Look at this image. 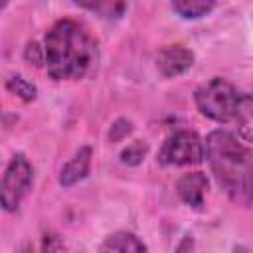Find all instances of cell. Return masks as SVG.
<instances>
[{"label": "cell", "mask_w": 253, "mask_h": 253, "mask_svg": "<svg viewBox=\"0 0 253 253\" xmlns=\"http://www.w3.org/2000/svg\"><path fill=\"white\" fill-rule=\"evenodd\" d=\"M206 158L227 198L239 206H253V150L217 128L206 138Z\"/></svg>", "instance_id": "1"}, {"label": "cell", "mask_w": 253, "mask_h": 253, "mask_svg": "<svg viewBox=\"0 0 253 253\" xmlns=\"http://www.w3.org/2000/svg\"><path fill=\"white\" fill-rule=\"evenodd\" d=\"M178 196L180 200L196 210L204 208V198H206V190H208V178L202 172H188L184 174L178 184H176Z\"/></svg>", "instance_id": "7"}, {"label": "cell", "mask_w": 253, "mask_h": 253, "mask_svg": "<svg viewBox=\"0 0 253 253\" xmlns=\"http://www.w3.org/2000/svg\"><path fill=\"white\" fill-rule=\"evenodd\" d=\"M89 166H91V148L89 146H81L73 158L61 168L59 174V184L63 188H71L77 182H81L87 174H89Z\"/></svg>", "instance_id": "8"}, {"label": "cell", "mask_w": 253, "mask_h": 253, "mask_svg": "<svg viewBox=\"0 0 253 253\" xmlns=\"http://www.w3.org/2000/svg\"><path fill=\"white\" fill-rule=\"evenodd\" d=\"M45 69L55 81H75L87 75L97 59L95 38L75 20H59L45 34Z\"/></svg>", "instance_id": "2"}, {"label": "cell", "mask_w": 253, "mask_h": 253, "mask_svg": "<svg viewBox=\"0 0 253 253\" xmlns=\"http://www.w3.org/2000/svg\"><path fill=\"white\" fill-rule=\"evenodd\" d=\"M24 59L34 65V67H40V65H45V51L43 47H40L36 42H30L24 49Z\"/></svg>", "instance_id": "15"}, {"label": "cell", "mask_w": 253, "mask_h": 253, "mask_svg": "<svg viewBox=\"0 0 253 253\" xmlns=\"http://www.w3.org/2000/svg\"><path fill=\"white\" fill-rule=\"evenodd\" d=\"M75 4H79L81 8L95 12L103 18H115L121 16L125 10V0H75Z\"/></svg>", "instance_id": "12"}, {"label": "cell", "mask_w": 253, "mask_h": 253, "mask_svg": "<svg viewBox=\"0 0 253 253\" xmlns=\"http://www.w3.org/2000/svg\"><path fill=\"white\" fill-rule=\"evenodd\" d=\"M34 178V170L30 160L24 154H14L10 164L6 166V172L2 176V192H0V202L6 211H16L26 194L30 192Z\"/></svg>", "instance_id": "5"}, {"label": "cell", "mask_w": 253, "mask_h": 253, "mask_svg": "<svg viewBox=\"0 0 253 253\" xmlns=\"http://www.w3.org/2000/svg\"><path fill=\"white\" fill-rule=\"evenodd\" d=\"M146 150H148L146 142H142V140H134V142H130L126 148H123V152H121V160H123L125 164H128V166H138V164L144 160Z\"/></svg>", "instance_id": "14"}, {"label": "cell", "mask_w": 253, "mask_h": 253, "mask_svg": "<svg viewBox=\"0 0 253 253\" xmlns=\"http://www.w3.org/2000/svg\"><path fill=\"white\" fill-rule=\"evenodd\" d=\"M233 121L237 123V130L241 138L247 142H253V93L239 95Z\"/></svg>", "instance_id": "9"}, {"label": "cell", "mask_w": 253, "mask_h": 253, "mask_svg": "<svg viewBox=\"0 0 253 253\" xmlns=\"http://www.w3.org/2000/svg\"><path fill=\"white\" fill-rule=\"evenodd\" d=\"M194 63V53L184 45L162 47L156 55V67L164 77H176L188 71Z\"/></svg>", "instance_id": "6"}, {"label": "cell", "mask_w": 253, "mask_h": 253, "mask_svg": "<svg viewBox=\"0 0 253 253\" xmlns=\"http://www.w3.org/2000/svg\"><path fill=\"white\" fill-rule=\"evenodd\" d=\"M101 251H146V245L130 231H117L105 239Z\"/></svg>", "instance_id": "11"}, {"label": "cell", "mask_w": 253, "mask_h": 253, "mask_svg": "<svg viewBox=\"0 0 253 253\" xmlns=\"http://www.w3.org/2000/svg\"><path fill=\"white\" fill-rule=\"evenodd\" d=\"M237 99H239V95H237L235 87L221 77H211L210 81L202 83L194 93L198 111L215 123L233 121Z\"/></svg>", "instance_id": "3"}, {"label": "cell", "mask_w": 253, "mask_h": 253, "mask_svg": "<svg viewBox=\"0 0 253 253\" xmlns=\"http://www.w3.org/2000/svg\"><path fill=\"white\" fill-rule=\"evenodd\" d=\"M206 158V142L194 130H178L166 138L158 152L162 166H188L200 164Z\"/></svg>", "instance_id": "4"}, {"label": "cell", "mask_w": 253, "mask_h": 253, "mask_svg": "<svg viewBox=\"0 0 253 253\" xmlns=\"http://www.w3.org/2000/svg\"><path fill=\"white\" fill-rule=\"evenodd\" d=\"M6 89H8L10 93L18 95V97H20L22 101H26V103L34 101V99H36V95H38L36 85H34V83H30L28 79H24L22 75H12V77L6 81Z\"/></svg>", "instance_id": "13"}, {"label": "cell", "mask_w": 253, "mask_h": 253, "mask_svg": "<svg viewBox=\"0 0 253 253\" xmlns=\"http://www.w3.org/2000/svg\"><path fill=\"white\" fill-rule=\"evenodd\" d=\"M172 10L184 20H198L215 8V0H170Z\"/></svg>", "instance_id": "10"}, {"label": "cell", "mask_w": 253, "mask_h": 253, "mask_svg": "<svg viewBox=\"0 0 253 253\" xmlns=\"http://www.w3.org/2000/svg\"><path fill=\"white\" fill-rule=\"evenodd\" d=\"M130 130H132L130 121H126V119H119V121H117V123L111 126L109 138H111L113 142H119V140H123L126 134H130Z\"/></svg>", "instance_id": "16"}]
</instances>
